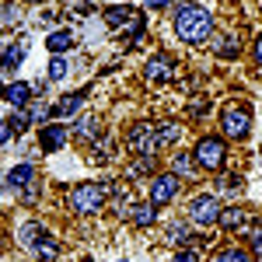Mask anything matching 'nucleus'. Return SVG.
Here are the masks:
<instances>
[{"mask_svg": "<svg viewBox=\"0 0 262 262\" xmlns=\"http://www.w3.org/2000/svg\"><path fill=\"white\" fill-rule=\"evenodd\" d=\"M171 28L185 46H203L213 39V14L196 0H179V7L171 14Z\"/></svg>", "mask_w": 262, "mask_h": 262, "instance_id": "nucleus-1", "label": "nucleus"}, {"mask_svg": "<svg viewBox=\"0 0 262 262\" xmlns=\"http://www.w3.org/2000/svg\"><path fill=\"white\" fill-rule=\"evenodd\" d=\"M112 185H95V182H81V185H74L70 189V210L74 213H98L101 206H105V192H108Z\"/></svg>", "mask_w": 262, "mask_h": 262, "instance_id": "nucleus-2", "label": "nucleus"}, {"mask_svg": "<svg viewBox=\"0 0 262 262\" xmlns=\"http://www.w3.org/2000/svg\"><path fill=\"white\" fill-rule=\"evenodd\" d=\"M192 158H196V164H200L203 171H221L224 161H227V143L221 137H200Z\"/></svg>", "mask_w": 262, "mask_h": 262, "instance_id": "nucleus-3", "label": "nucleus"}, {"mask_svg": "<svg viewBox=\"0 0 262 262\" xmlns=\"http://www.w3.org/2000/svg\"><path fill=\"white\" fill-rule=\"evenodd\" d=\"M126 147H129L137 158H154V154L161 150V143H158V129H154L150 122H133L129 133H126Z\"/></svg>", "mask_w": 262, "mask_h": 262, "instance_id": "nucleus-4", "label": "nucleus"}, {"mask_svg": "<svg viewBox=\"0 0 262 262\" xmlns=\"http://www.w3.org/2000/svg\"><path fill=\"white\" fill-rule=\"evenodd\" d=\"M252 122V112L245 108V105H224V112H221V129H224V137L227 140H245L248 137V126Z\"/></svg>", "mask_w": 262, "mask_h": 262, "instance_id": "nucleus-5", "label": "nucleus"}, {"mask_svg": "<svg viewBox=\"0 0 262 262\" xmlns=\"http://www.w3.org/2000/svg\"><path fill=\"white\" fill-rule=\"evenodd\" d=\"M221 200L217 196H210V192H203V196H196V200L189 203V221L200 224V227H210V224L221 221Z\"/></svg>", "mask_w": 262, "mask_h": 262, "instance_id": "nucleus-6", "label": "nucleus"}, {"mask_svg": "<svg viewBox=\"0 0 262 262\" xmlns=\"http://www.w3.org/2000/svg\"><path fill=\"white\" fill-rule=\"evenodd\" d=\"M179 189H182V182H179L175 171L154 175V179H150V203H154V206H168L171 200H179Z\"/></svg>", "mask_w": 262, "mask_h": 262, "instance_id": "nucleus-7", "label": "nucleus"}, {"mask_svg": "<svg viewBox=\"0 0 262 262\" xmlns=\"http://www.w3.org/2000/svg\"><path fill=\"white\" fill-rule=\"evenodd\" d=\"M143 77L154 81V84L175 81V77H179V63L168 60V56H154V60H147V67H143Z\"/></svg>", "mask_w": 262, "mask_h": 262, "instance_id": "nucleus-8", "label": "nucleus"}, {"mask_svg": "<svg viewBox=\"0 0 262 262\" xmlns=\"http://www.w3.org/2000/svg\"><path fill=\"white\" fill-rule=\"evenodd\" d=\"M32 95H35V88L25 84V81L0 84V98L7 101V105H14V108H28V105H32Z\"/></svg>", "mask_w": 262, "mask_h": 262, "instance_id": "nucleus-9", "label": "nucleus"}, {"mask_svg": "<svg viewBox=\"0 0 262 262\" xmlns=\"http://www.w3.org/2000/svg\"><path fill=\"white\" fill-rule=\"evenodd\" d=\"M63 143H67V122H46L39 129V147L46 154H56Z\"/></svg>", "mask_w": 262, "mask_h": 262, "instance_id": "nucleus-10", "label": "nucleus"}, {"mask_svg": "<svg viewBox=\"0 0 262 262\" xmlns=\"http://www.w3.org/2000/svg\"><path fill=\"white\" fill-rule=\"evenodd\" d=\"M84 98H88V88L77 91V95H70V98H60V105H53V119H67V116H74V112L84 105Z\"/></svg>", "mask_w": 262, "mask_h": 262, "instance_id": "nucleus-11", "label": "nucleus"}, {"mask_svg": "<svg viewBox=\"0 0 262 262\" xmlns=\"http://www.w3.org/2000/svg\"><path fill=\"white\" fill-rule=\"evenodd\" d=\"M49 238V231L42 227V224H25L18 231V245H25V248H35V245H42Z\"/></svg>", "mask_w": 262, "mask_h": 262, "instance_id": "nucleus-12", "label": "nucleus"}, {"mask_svg": "<svg viewBox=\"0 0 262 262\" xmlns=\"http://www.w3.org/2000/svg\"><path fill=\"white\" fill-rule=\"evenodd\" d=\"M217 224H221L224 234H234V231L245 224V210H242V206H224V210H221V221H217Z\"/></svg>", "mask_w": 262, "mask_h": 262, "instance_id": "nucleus-13", "label": "nucleus"}, {"mask_svg": "<svg viewBox=\"0 0 262 262\" xmlns=\"http://www.w3.org/2000/svg\"><path fill=\"white\" fill-rule=\"evenodd\" d=\"M46 46H49V53H53V56H63V53L74 46V32H70V28H56V32L46 39Z\"/></svg>", "mask_w": 262, "mask_h": 262, "instance_id": "nucleus-14", "label": "nucleus"}, {"mask_svg": "<svg viewBox=\"0 0 262 262\" xmlns=\"http://www.w3.org/2000/svg\"><path fill=\"white\" fill-rule=\"evenodd\" d=\"M129 217H133L137 227H150V224L158 221V206H154V203H133Z\"/></svg>", "mask_w": 262, "mask_h": 262, "instance_id": "nucleus-15", "label": "nucleus"}, {"mask_svg": "<svg viewBox=\"0 0 262 262\" xmlns=\"http://www.w3.org/2000/svg\"><path fill=\"white\" fill-rule=\"evenodd\" d=\"M98 133H101L98 116H84V119L74 122V137H77V140H95Z\"/></svg>", "mask_w": 262, "mask_h": 262, "instance_id": "nucleus-16", "label": "nucleus"}, {"mask_svg": "<svg viewBox=\"0 0 262 262\" xmlns=\"http://www.w3.org/2000/svg\"><path fill=\"white\" fill-rule=\"evenodd\" d=\"M171 168H175V175H179V179H192L200 164H196V158H192L189 150H179V154L171 158Z\"/></svg>", "mask_w": 262, "mask_h": 262, "instance_id": "nucleus-17", "label": "nucleus"}, {"mask_svg": "<svg viewBox=\"0 0 262 262\" xmlns=\"http://www.w3.org/2000/svg\"><path fill=\"white\" fill-rule=\"evenodd\" d=\"M213 53H217L221 60H234V56L242 53V46H238L234 35H217V39H213Z\"/></svg>", "mask_w": 262, "mask_h": 262, "instance_id": "nucleus-18", "label": "nucleus"}, {"mask_svg": "<svg viewBox=\"0 0 262 262\" xmlns=\"http://www.w3.org/2000/svg\"><path fill=\"white\" fill-rule=\"evenodd\" d=\"M28 182H35V168H32V164H18V168L7 171V185H11V189H25Z\"/></svg>", "mask_w": 262, "mask_h": 262, "instance_id": "nucleus-19", "label": "nucleus"}, {"mask_svg": "<svg viewBox=\"0 0 262 262\" xmlns=\"http://www.w3.org/2000/svg\"><path fill=\"white\" fill-rule=\"evenodd\" d=\"M105 21H108V28H122V25H129L133 21V7H105Z\"/></svg>", "mask_w": 262, "mask_h": 262, "instance_id": "nucleus-20", "label": "nucleus"}, {"mask_svg": "<svg viewBox=\"0 0 262 262\" xmlns=\"http://www.w3.org/2000/svg\"><path fill=\"white\" fill-rule=\"evenodd\" d=\"M213 262H252V252H245L238 245H227V248H221L213 255Z\"/></svg>", "mask_w": 262, "mask_h": 262, "instance_id": "nucleus-21", "label": "nucleus"}, {"mask_svg": "<svg viewBox=\"0 0 262 262\" xmlns=\"http://www.w3.org/2000/svg\"><path fill=\"white\" fill-rule=\"evenodd\" d=\"M25 49H28L25 42H18L14 49H7V53L0 56V70H18V67H21V60H25Z\"/></svg>", "mask_w": 262, "mask_h": 262, "instance_id": "nucleus-22", "label": "nucleus"}, {"mask_svg": "<svg viewBox=\"0 0 262 262\" xmlns=\"http://www.w3.org/2000/svg\"><path fill=\"white\" fill-rule=\"evenodd\" d=\"M179 137H182V126H179V122H161V126H158V143H161V147L179 143Z\"/></svg>", "mask_w": 262, "mask_h": 262, "instance_id": "nucleus-23", "label": "nucleus"}, {"mask_svg": "<svg viewBox=\"0 0 262 262\" xmlns=\"http://www.w3.org/2000/svg\"><path fill=\"white\" fill-rule=\"evenodd\" d=\"M7 122H11V129H14V133H21V129H28V122H35V119H32V108H14Z\"/></svg>", "mask_w": 262, "mask_h": 262, "instance_id": "nucleus-24", "label": "nucleus"}, {"mask_svg": "<svg viewBox=\"0 0 262 262\" xmlns=\"http://www.w3.org/2000/svg\"><path fill=\"white\" fill-rule=\"evenodd\" d=\"M70 74V63H67V56H53L49 60V81H63Z\"/></svg>", "mask_w": 262, "mask_h": 262, "instance_id": "nucleus-25", "label": "nucleus"}, {"mask_svg": "<svg viewBox=\"0 0 262 262\" xmlns=\"http://www.w3.org/2000/svg\"><path fill=\"white\" fill-rule=\"evenodd\" d=\"M164 238H168V245H185L189 242V224H171Z\"/></svg>", "mask_w": 262, "mask_h": 262, "instance_id": "nucleus-26", "label": "nucleus"}, {"mask_svg": "<svg viewBox=\"0 0 262 262\" xmlns=\"http://www.w3.org/2000/svg\"><path fill=\"white\" fill-rule=\"evenodd\" d=\"M32 255H35V259H42V262H53V259H56V242H53V238H46L42 245H35V248H32Z\"/></svg>", "mask_w": 262, "mask_h": 262, "instance_id": "nucleus-27", "label": "nucleus"}, {"mask_svg": "<svg viewBox=\"0 0 262 262\" xmlns=\"http://www.w3.org/2000/svg\"><path fill=\"white\" fill-rule=\"evenodd\" d=\"M150 171H154V158H137V161L129 164V179H143Z\"/></svg>", "mask_w": 262, "mask_h": 262, "instance_id": "nucleus-28", "label": "nucleus"}, {"mask_svg": "<svg viewBox=\"0 0 262 262\" xmlns=\"http://www.w3.org/2000/svg\"><path fill=\"white\" fill-rule=\"evenodd\" d=\"M18 18H21L18 4H4V7H0V25H14Z\"/></svg>", "mask_w": 262, "mask_h": 262, "instance_id": "nucleus-29", "label": "nucleus"}, {"mask_svg": "<svg viewBox=\"0 0 262 262\" xmlns=\"http://www.w3.org/2000/svg\"><path fill=\"white\" fill-rule=\"evenodd\" d=\"M242 185L245 182L238 179V175H224L221 179V189H227V192H242Z\"/></svg>", "mask_w": 262, "mask_h": 262, "instance_id": "nucleus-30", "label": "nucleus"}, {"mask_svg": "<svg viewBox=\"0 0 262 262\" xmlns=\"http://www.w3.org/2000/svg\"><path fill=\"white\" fill-rule=\"evenodd\" d=\"M171 262H200V252H196V248H179Z\"/></svg>", "mask_w": 262, "mask_h": 262, "instance_id": "nucleus-31", "label": "nucleus"}, {"mask_svg": "<svg viewBox=\"0 0 262 262\" xmlns=\"http://www.w3.org/2000/svg\"><path fill=\"white\" fill-rule=\"evenodd\" d=\"M11 140H14V129H11V122L0 119V147H7Z\"/></svg>", "mask_w": 262, "mask_h": 262, "instance_id": "nucleus-32", "label": "nucleus"}, {"mask_svg": "<svg viewBox=\"0 0 262 262\" xmlns=\"http://www.w3.org/2000/svg\"><path fill=\"white\" fill-rule=\"evenodd\" d=\"M168 4H171V0H143V7H147V11H164Z\"/></svg>", "mask_w": 262, "mask_h": 262, "instance_id": "nucleus-33", "label": "nucleus"}, {"mask_svg": "<svg viewBox=\"0 0 262 262\" xmlns=\"http://www.w3.org/2000/svg\"><path fill=\"white\" fill-rule=\"evenodd\" d=\"M252 252L262 259V231H255V234H252Z\"/></svg>", "mask_w": 262, "mask_h": 262, "instance_id": "nucleus-34", "label": "nucleus"}, {"mask_svg": "<svg viewBox=\"0 0 262 262\" xmlns=\"http://www.w3.org/2000/svg\"><path fill=\"white\" fill-rule=\"evenodd\" d=\"M252 56H255V63H259V67H262V35H259V39H255V46H252Z\"/></svg>", "mask_w": 262, "mask_h": 262, "instance_id": "nucleus-35", "label": "nucleus"}, {"mask_svg": "<svg viewBox=\"0 0 262 262\" xmlns=\"http://www.w3.org/2000/svg\"><path fill=\"white\" fill-rule=\"evenodd\" d=\"M35 196H39V185L28 182V185H25V200H35Z\"/></svg>", "mask_w": 262, "mask_h": 262, "instance_id": "nucleus-36", "label": "nucleus"}]
</instances>
